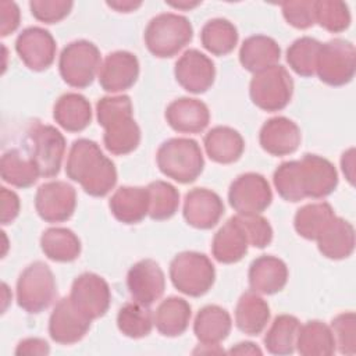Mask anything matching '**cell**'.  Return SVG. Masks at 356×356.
I'll list each match as a JSON object with an SVG mask.
<instances>
[{
    "mask_svg": "<svg viewBox=\"0 0 356 356\" xmlns=\"http://www.w3.org/2000/svg\"><path fill=\"white\" fill-rule=\"evenodd\" d=\"M0 199H1V217L0 221L3 225L11 224L19 214V197L14 191H10L4 186L0 188Z\"/></svg>",
    "mask_w": 356,
    "mask_h": 356,
    "instance_id": "49",
    "label": "cell"
},
{
    "mask_svg": "<svg viewBox=\"0 0 356 356\" xmlns=\"http://www.w3.org/2000/svg\"><path fill=\"white\" fill-rule=\"evenodd\" d=\"M76 207V192L65 181L42 184L35 195V209L46 222H63L72 217Z\"/></svg>",
    "mask_w": 356,
    "mask_h": 356,
    "instance_id": "12",
    "label": "cell"
},
{
    "mask_svg": "<svg viewBox=\"0 0 356 356\" xmlns=\"http://www.w3.org/2000/svg\"><path fill=\"white\" fill-rule=\"evenodd\" d=\"M174 75L186 92L200 95L207 92L214 83L216 67L206 54L197 49H189L177 60Z\"/></svg>",
    "mask_w": 356,
    "mask_h": 356,
    "instance_id": "17",
    "label": "cell"
},
{
    "mask_svg": "<svg viewBox=\"0 0 356 356\" xmlns=\"http://www.w3.org/2000/svg\"><path fill=\"white\" fill-rule=\"evenodd\" d=\"M203 47L214 56L229 54L238 43L236 26L225 18L207 21L200 31Z\"/></svg>",
    "mask_w": 356,
    "mask_h": 356,
    "instance_id": "36",
    "label": "cell"
},
{
    "mask_svg": "<svg viewBox=\"0 0 356 356\" xmlns=\"http://www.w3.org/2000/svg\"><path fill=\"white\" fill-rule=\"evenodd\" d=\"M331 331L335 339V348L343 355L356 352V316L353 312L337 314L331 321Z\"/></svg>",
    "mask_w": 356,
    "mask_h": 356,
    "instance_id": "44",
    "label": "cell"
},
{
    "mask_svg": "<svg viewBox=\"0 0 356 356\" xmlns=\"http://www.w3.org/2000/svg\"><path fill=\"white\" fill-rule=\"evenodd\" d=\"M168 6L179 8V10H191L196 6L200 4V1H188V0H181V1H167Z\"/></svg>",
    "mask_w": 356,
    "mask_h": 356,
    "instance_id": "54",
    "label": "cell"
},
{
    "mask_svg": "<svg viewBox=\"0 0 356 356\" xmlns=\"http://www.w3.org/2000/svg\"><path fill=\"white\" fill-rule=\"evenodd\" d=\"M56 50L53 35L40 26H28L15 39L17 54L32 71L47 70L54 61Z\"/></svg>",
    "mask_w": 356,
    "mask_h": 356,
    "instance_id": "15",
    "label": "cell"
},
{
    "mask_svg": "<svg viewBox=\"0 0 356 356\" xmlns=\"http://www.w3.org/2000/svg\"><path fill=\"white\" fill-rule=\"evenodd\" d=\"M249 246L246 232L238 217L234 216L214 234L211 253L217 261L222 264H232L243 259Z\"/></svg>",
    "mask_w": 356,
    "mask_h": 356,
    "instance_id": "24",
    "label": "cell"
},
{
    "mask_svg": "<svg viewBox=\"0 0 356 356\" xmlns=\"http://www.w3.org/2000/svg\"><path fill=\"white\" fill-rule=\"evenodd\" d=\"M321 43L310 36L296 39L286 49V63L300 76H313L316 74V61Z\"/></svg>",
    "mask_w": 356,
    "mask_h": 356,
    "instance_id": "41",
    "label": "cell"
},
{
    "mask_svg": "<svg viewBox=\"0 0 356 356\" xmlns=\"http://www.w3.org/2000/svg\"><path fill=\"white\" fill-rule=\"evenodd\" d=\"M31 145V159L36 164L40 177L51 178L60 172L65 138L53 125L35 122L28 131Z\"/></svg>",
    "mask_w": 356,
    "mask_h": 356,
    "instance_id": "10",
    "label": "cell"
},
{
    "mask_svg": "<svg viewBox=\"0 0 356 356\" xmlns=\"http://www.w3.org/2000/svg\"><path fill=\"white\" fill-rule=\"evenodd\" d=\"M191 316V305L185 299L170 296L157 306L154 325L164 337H178L186 331Z\"/></svg>",
    "mask_w": 356,
    "mask_h": 356,
    "instance_id": "33",
    "label": "cell"
},
{
    "mask_svg": "<svg viewBox=\"0 0 356 356\" xmlns=\"http://www.w3.org/2000/svg\"><path fill=\"white\" fill-rule=\"evenodd\" d=\"M182 214L191 227L210 229L222 217L224 203L216 192L206 188H193L185 195Z\"/></svg>",
    "mask_w": 356,
    "mask_h": 356,
    "instance_id": "20",
    "label": "cell"
},
{
    "mask_svg": "<svg viewBox=\"0 0 356 356\" xmlns=\"http://www.w3.org/2000/svg\"><path fill=\"white\" fill-rule=\"evenodd\" d=\"M231 328L229 313L218 305L203 306L193 321V332L206 346H217L229 335Z\"/></svg>",
    "mask_w": 356,
    "mask_h": 356,
    "instance_id": "28",
    "label": "cell"
},
{
    "mask_svg": "<svg viewBox=\"0 0 356 356\" xmlns=\"http://www.w3.org/2000/svg\"><path fill=\"white\" fill-rule=\"evenodd\" d=\"M159 170L179 184L197 179L204 168V159L199 143L189 138L164 140L156 154Z\"/></svg>",
    "mask_w": 356,
    "mask_h": 356,
    "instance_id": "3",
    "label": "cell"
},
{
    "mask_svg": "<svg viewBox=\"0 0 356 356\" xmlns=\"http://www.w3.org/2000/svg\"><path fill=\"white\" fill-rule=\"evenodd\" d=\"M19 7L14 1L0 3V35L8 36L19 26Z\"/></svg>",
    "mask_w": 356,
    "mask_h": 356,
    "instance_id": "48",
    "label": "cell"
},
{
    "mask_svg": "<svg viewBox=\"0 0 356 356\" xmlns=\"http://www.w3.org/2000/svg\"><path fill=\"white\" fill-rule=\"evenodd\" d=\"M70 299L82 313L95 320L107 313L111 291L103 277L95 273H82L72 282Z\"/></svg>",
    "mask_w": 356,
    "mask_h": 356,
    "instance_id": "13",
    "label": "cell"
},
{
    "mask_svg": "<svg viewBox=\"0 0 356 356\" xmlns=\"http://www.w3.org/2000/svg\"><path fill=\"white\" fill-rule=\"evenodd\" d=\"M154 316L149 306L138 302H127L117 314V327L128 338H143L152 332Z\"/></svg>",
    "mask_w": 356,
    "mask_h": 356,
    "instance_id": "39",
    "label": "cell"
},
{
    "mask_svg": "<svg viewBox=\"0 0 356 356\" xmlns=\"http://www.w3.org/2000/svg\"><path fill=\"white\" fill-rule=\"evenodd\" d=\"M356 50L352 42L345 39H331L321 43L316 74L320 81L330 86H343L355 76Z\"/></svg>",
    "mask_w": 356,
    "mask_h": 356,
    "instance_id": "9",
    "label": "cell"
},
{
    "mask_svg": "<svg viewBox=\"0 0 356 356\" xmlns=\"http://www.w3.org/2000/svg\"><path fill=\"white\" fill-rule=\"evenodd\" d=\"M50 346L49 343L42 338H25L22 339L17 348L15 355H49Z\"/></svg>",
    "mask_w": 356,
    "mask_h": 356,
    "instance_id": "50",
    "label": "cell"
},
{
    "mask_svg": "<svg viewBox=\"0 0 356 356\" xmlns=\"http://www.w3.org/2000/svg\"><path fill=\"white\" fill-rule=\"evenodd\" d=\"M70 0H32L29 1L31 14L40 22L56 24L64 19L72 10Z\"/></svg>",
    "mask_w": 356,
    "mask_h": 356,
    "instance_id": "46",
    "label": "cell"
},
{
    "mask_svg": "<svg viewBox=\"0 0 356 356\" xmlns=\"http://www.w3.org/2000/svg\"><path fill=\"white\" fill-rule=\"evenodd\" d=\"M298 161L303 197L321 199L335 191L338 185V172L330 160L317 154L306 153Z\"/></svg>",
    "mask_w": 356,
    "mask_h": 356,
    "instance_id": "16",
    "label": "cell"
},
{
    "mask_svg": "<svg viewBox=\"0 0 356 356\" xmlns=\"http://www.w3.org/2000/svg\"><path fill=\"white\" fill-rule=\"evenodd\" d=\"M100 51L89 40H74L68 43L60 54L58 71L63 81L76 89L92 85L100 70Z\"/></svg>",
    "mask_w": 356,
    "mask_h": 356,
    "instance_id": "7",
    "label": "cell"
},
{
    "mask_svg": "<svg viewBox=\"0 0 356 356\" xmlns=\"http://www.w3.org/2000/svg\"><path fill=\"white\" fill-rule=\"evenodd\" d=\"M236 217L246 232L250 246L263 249L271 243L273 228L264 217H261L260 214H250V216L236 214Z\"/></svg>",
    "mask_w": 356,
    "mask_h": 356,
    "instance_id": "45",
    "label": "cell"
},
{
    "mask_svg": "<svg viewBox=\"0 0 356 356\" xmlns=\"http://www.w3.org/2000/svg\"><path fill=\"white\" fill-rule=\"evenodd\" d=\"M65 174L78 182L82 189L95 197L106 196L117 184V168L100 146L90 139L81 138L72 142Z\"/></svg>",
    "mask_w": 356,
    "mask_h": 356,
    "instance_id": "1",
    "label": "cell"
},
{
    "mask_svg": "<svg viewBox=\"0 0 356 356\" xmlns=\"http://www.w3.org/2000/svg\"><path fill=\"white\" fill-rule=\"evenodd\" d=\"M334 216L335 213L330 203H309L296 211L293 227L302 238L307 241H316L323 228L331 221Z\"/></svg>",
    "mask_w": 356,
    "mask_h": 356,
    "instance_id": "38",
    "label": "cell"
},
{
    "mask_svg": "<svg viewBox=\"0 0 356 356\" xmlns=\"http://www.w3.org/2000/svg\"><path fill=\"white\" fill-rule=\"evenodd\" d=\"M0 172L4 182L22 189L32 186L40 177L31 156L22 154L19 149H10L3 153Z\"/></svg>",
    "mask_w": 356,
    "mask_h": 356,
    "instance_id": "35",
    "label": "cell"
},
{
    "mask_svg": "<svg viewBox=\"0 0 356 356\" xmlns=\"http://www.w3.org/2000/svg\"><path fill=\"white\" fill-rule=\"evenodd\" d=\"M90 324L92 318L82 313L68 296L54 306L49 318V334L60 345H72L88 334Z\"/></svg>",
    "mask_w": 356,
    "mask_h": 356,
    "instance_id": "14",
    "label": "cell"
},
{
    "mask_svg": "<svg viewBox=\"0 0 356 356\" xmlns=\"http://www.w3.org/2000/svg\"><path fill=\"white\" fill-rule=\"evenodd\" d=\"M249 95L260 110L274 113L285 108L293 95V81L282 65H273L253 75Z\"/></svg>",
    "mask_w": 356,
    "mask_h": 356,
    "instance_id": "8",
    "label": "cell"
},
{
    "mask_svg": "<svg viewBox=\"0 0 356 356\" xmlns=\"http://www.w3.org/2000/svg\"><path fill=\"white\" fill-rule=\"evenodd\" d=\"M54 121L68 132H81L92 121L89 100L79 93L68 92L61 95L53 107Z\"/></svg>",
    "mask_w": 356,
    "mask_h": 356,
    "instance_id": "29",
    "label": "cell"
},
{
    "mask_svg": "<svg viewBox=\"0 0 356 356\" xmlns=\"http://www.w3.org/2000/svg\"><path fill=\"white\" fill-rule=\"evenodd\" d=\"M99 125L104 128L103 143L115 156L134 152L140 143V128L134 120L131 97L127 95L104 96L96 103Z\"/></svg>",
    "mask_w": 356,
    "mask_h": 356,
    "instance_id": "2",
    "label": "cell"
},
{
    "mask_svg": "<svg viewBox=\"0 0 356 356\" xmlns=\"http://www.w3.org/2000/svg\"><path fill=\"white\" fill-rule=\"evenodd\" d=\"M248 278L252 291L263 295H274L286 285L288 267L284 260L275 256L261 254L250 263Z\"/></svg>",
    "mask_w": 356,
    "mask_h": 356,
    "instance_id": "23",
    "label": "cell"
},
{
    "mask_svg": "<svg viewBox=\"0 0 356 356\" xmlns=\"http://www.w3.org/2000/svg\"><path fill=\"white\" fill-rule=\"evenodd\" d=\"M234 355H261V350L253 342H239L229 349Z\"/></svg>",
    "mask_w": 356,
    "mask_h": 356,
    "instance_id": "53",
    "label": "cell"
},
{
    "mask_svg": "<svg viewBox=\"0 0 356 356\" xmlns=\"http://www.w3.org/2000/svg\"><path fill=\"white\" fill-rule=\"evenodd\" d=\"M111 214L122 224H138L149 216V192L142 186H121L108 200Z\"/></svg>",
    "mask_w": 356,
    "mask_h": 356,
    "instance_id": "26",
    "label": "cell"
},
{
    "mask_svg": "<svg viewBox=\"0 0 356 356\" xmlns=\"http://www.w3.org/2000/svg\"><path fill=\"white\" fill-rule=\"evenodd\" d=\"M40 248L44 256L53 261L70 263L81 254V241L70 228L51 227L40 236Z\"/></svg>",
    "mask_w": 356,
    "mask_h": 356,
    "instance_id": "32",
    "label": "cell"
},
{
    "mask_svg": "<svg viewBox=\"0 0 356 356\" xmlns=\"http://www.w3.org/2000/svg\"><path fill=\"white\" fill-rule=\"evenodd\" d=\"M108 7L114 8L118 13H131L135 11L142 6V1H132V0H117V1H107Z\"/></svg>",
    "mask_w": 356,
    "mask_h": 356,
    "instance_id": "52",
    "label": "cell"
},
{
    "mask_svg": "<svg viewBox=\"0 0 356 356\" xmlns=\"http://www.w3.org/2000/svg\"><path fill=\"white\" fill-rule=\"evenodd\" d=\"M149 217L156 221L171 218L179 206L178 189L165 181H153L147 186Z\"/></svg>",
    "mask_w": 356,
    "mask_h": 356,
    "instance_id": "40",
    "label": "cell"
},
{
    "mask_svg": "<svg viewBox=\"0 0 356 356\" xmlns=\"http://www.w3.org/2000/svg\"><path fill=\"white\" fill-rule=\"evenodd\" d=\"M274 186L278 195L286 202L303 200V193L299 181V161L291 160L281 163L273 175Z\"/></svg>",
    "mask_w": 356,
    "mask_h": 356,
    "instance_id": "43",
    "label": "cell"
},
{
    "mask_svg": "<svg viewBox=\"0 0 356 356\" xmlns=\"http://www.w3.org/2000/svg\"><path fill=\"white\" fill-rule=\"evenodd\" d=\"M273 200L268 181L257 172H245L236 177L228 189L229 206L243 216L263 213Z\"/></svg>",
    "mask_w": 356,
    "mask_h": 356,
    "instance_id": "11",
    "label": "cell"
},
{
    "mask_svg": "<svg viewBox=\"0 0 356 356\" xmlns=\"http://www.w3.org/2000/svg\"><path fill=\"white\" fill-rule=\"evenodd\" d=\"M270 320L268 303L254 291L241 295L235 307V324L246 335H259Z\"/></svg>",
    "mask_w": 356,
    "mask_h": 356,
    "instance_id": "31",
    "label": "cell"
},
{
    "mask_svg": "<svg viewBox=\"0 0 356 356\" xmlns=\"http://www.w3.org/2000/svg\"><path fill=\"white\" fill-rule=\"evenodd\" d=\"M139 76V61L127 50L110 53L99 71V83L108 93H118L132 88Z\"/></svg>",
    "mask_w": 356,
    "mask_h": 356,
    "instance_id": "19",
    "label": "cell"
},
{
    "mask_svg": "<svg viewBox=\"0 0 356 356\" xmlns=\"http://www.w3.org/2000/svg\"><path fill=\"white\" fill-rule=\"evenodd\" d=\"M314 21L331 33H339L350 25V11L346 3L334 0L314 1Z\"/></svg>",
    "mask_w": 356,
    "mask_h": 356,
    "instance_id": "42",
    "label": "cell"
},
{
    "mask_svg": "<svg viewBox=\"0 0 356 356\" xmlns=\"http://www.w3.org/2000/svg\"><path fill=\"white\" fill-rule=\"evenodd\" d=\"M170 278L179 292L199 298L207 293L216 280L211 260L199 252H181L170 263Z\"/></svg>",
    "mask_w": 356,
    "mask_h": 356,
    "instance_id": "5",
    "label": "cell"
},
{
    "mask_svg": "<svg viewBox=\"0 0 356 356\" xmlns=\"http://www.w3.org/2000/svg\"><path fill=\"white\" fill-rule=\"evenodd\" d=\"M280 57L281 49L278 43L266 35H252L246 38L239 49L242 67L253 74L275 65Z\"/></svg>",
    "mask_w": 356,
    "mask_h": 356,
    "instance_id": "30",
    "label": "cell"
},
{
    "mask_svg": "<svg viewBox=\"0 0 356 356\" xmlns=\"http://www.w3.org/2000/svg\"><path fill=\"white\" fill-rule=\"evenodd\" d=\"M300 139L302 135L296 122L281 115L267 120L259 132V142L263 150L277 157L296 152Z\"/></svg>",
    "mask_w": 356,
    "mask_h": 356,
    "instance_id": "21",
    "label": "cell"
},
{
    "mask_svg": "<svg viewBox=\"0 0 356 356\" xmlns=\"http://www.w3.org/2000/svg\"><path fill=\"white\" fill-rule=\"evenodd\" d=\"M285 21L296 29H307L314 25V1L298 0L281 4Z\"/></svg>",
    "mask_w": 356,
    "mask_h": 356,
    "instance_id": "47",
    "label": "cell"
},
{
    "mask_svg": "<svg viewBox=\"0 0 356 356\" xmlns=\"http://www.w3.org/2000/svg\"><path fill=\"white\" fill-rule=\"evenodd\" d=\"M127 286L135 302L150 306L164 293L165 277L157 261L143 259L128 270Z\"/></svg>",
    "mask_w": 356,
    "mask_h": 356,
    "instance_id": "18",
    "label": "cell"
},
{
    "mask_svg": "<svg viewBox=\"0 0 356 356\" xmlns=\"http://www.w3.org/2000/svg\"><path fill=\"white\" fill-rule=\"evenodd\" d=\"M300 323L295 316L280 314L271 323V327L264 335L266 349L278 356L291 355L295 350L296 337Z\"/></svg>",
    "mask_w": 356,
    "mask_h": 356,
    "instance_id": "37",
    "label": "cell"
},
{
    "mask_svg": "<svg viewBox=\"0 0 356 356\" xmlns=\"http://www.w3.org/2000/svg\"><path fill=\"white\" fill-rule=\"evenodd\" d=\"M165 121L177 132L199 134L210 122L209 107L197 99L179 97L172 100L165 108Z\"/></svg>",
    "mask_w": 356,
    "mask_h": 356,
    "instance_id": "22",
    "label": "cell"
},
{
    "mask_svg": "<svg viewBox=\"0 0 356 356\" xmlns=\"http://www.w3.org/2000/svg\"><path fill=\"white\" fill-rule=\"evenodd\" d=\"M143 38L153 56L168 58L178 54L192 40L193 28L184 15L163 13L149 21Z\"/></svg>",
    "mask_w": 356,
    "mask_h": 356,
    "instance_id": "4",
    "label": "cell"
},
{
    "mask_svg": "<svg viewBox=\"0 0 356 356\" xmlns=\"http://www.w3.org/2000/svg\"><path fill=\"white\" fill-rule=\"evenodd\" d=\"M353 165H355V149L350 147L341 157V167L349 184H353V171H355Z\"/></svg>",
    "mask_w": 356,
    "mask_h": 356,
    "instance_id": "51",
    "label": "cell"
},
{
    "mask_svg": "<svg viewBox=\"0 0 356 356\" xmlns=\"http://www.w3.org/2000/svg\"><path fill=\"white\" fill-rule=\"evenodd\" d=\"M203 145L210 160L218 164L235 163L245 150L242 135L236 129L225 125L211 128L204 135Z\"/></svg>",
    "mask_w": 356,
    "mask_h": 356,
    "instance_id": "27",
    "label": "cell"
},
{
    "mask_svg": "<svg viewBox=\"0 0 356 356\" xmlns=\"http://www.w3.org/2000/svg\"><path fill=\"white\" fill-rule=\"evenodd\" d=\"M295 348L303 356H330L335 352V339L327 324L310 320L299 327Z\"/></svg>",
    "mask_w": 356,
    "mask_h": 356,
    "instance_id": "34",
    "label": "cell"
},
{
    "mask_svg": "<svg viewBox=\"0 0 356 356\" xmlns=\"http://www.w3.org/2000/svg\"><path fill=\"white\" fill-rule=\"evenodd\" d=\"M57 296L53 271L43 261H35L24 268L17 280V303L29 314L46 310Z\"/></svg>",
    "mask_w": 356,
    "mask_h": 356,
    "instance_id": "6",
    "label": "cell"
},
{
    "mask_svg": "<svg viewBox=\"0 0 356 356\" xmlns=\"http://www.w3.org/2000/svg\"><path fill=\"white\" fill-rule=\"evenodd\" d=\"M316 242L320 253L327 259H346L355 250L353 225L342 217L334 216L331 221L323 228Z\"/></svg>",
    "mask_w": 356,
    "mask_h": 356,
    "instance_id": "25",
    "label": "cell"
}]
</instances>
